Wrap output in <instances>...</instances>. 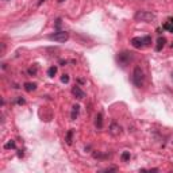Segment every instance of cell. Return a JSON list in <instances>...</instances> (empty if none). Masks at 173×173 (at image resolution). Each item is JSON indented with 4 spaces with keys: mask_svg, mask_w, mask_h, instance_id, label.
Wrapping results in <instances>:
<instances>
[{
    "mask_svg": "<svg viewBox=\"0 0 173 173\" xmlns=\"http://www.w3.org/2000/svg\"><path fill=\"white\" fill-rule=\"evenodd\" d=\"M132 83L138 88L143 87V84H145V75H143V71L139 66H137L134 69V72H132Z\"/></svg>",
    "mask_w": 173,
    "mask_h": 173,
    "instance_id": "obj_1",
    "label": "cell"
},
{
    "mask_svg": "<svg viewBox=\"0 0 173 173\" xmlns=\"http://www.w3.org/2000/svg\"><path fill=\"white\" fill-rule=\"evenodd\" d=\"M132 58H134L132 53H130V51H122V53H118L116 61H118V64L122 66V68H124V66L128 65L132 61Z\"/></svg>",
    "mask_w": 173,
    "mask_h": 173,
    "instance_id": "obj_2",
    "label": "cell"
},
{
    "mask_svg": "<svg viewBox=\"0 0 173 173\" xmlns=\"http://www.w3.org/2000/svg\"><path fill=\"white\" fill-rule=\"evenodd\" d=\"M134 18L138 22H146V23H149V22L156 19V15L153 12H150V11H138Z\"/></svg>",
    "mask_w": 173,
    "mask_h": 173,
    "instance_id": "obj_3",
    "label": "cell"
},
{
    "mask_svg": "<svg viewBox=\"0 0 173 173\" xmlns=\"http://www.w3.org/2000/svg\"><path fill=\"white\" fill-rule=\"evenodd\" d=\"M152 42V39H150L149 35L146 37H135V38L131 39V45L135 47V49H141V47L149 45V43Z\"/></svg>",
    "mask_w": 173,
    "mask_h": 173,
    "instance_id": "obj_4",
    "label": "cell"
},
{
    "mask_svg": "<svg viewBox=\"0 0 173 173\" xmlns=\"http://www.w3.org/2000/svg\"><path fill=\"white\" fill-rule=\"evenodd\" d=\"M47 38L50 41H54V42H66L69 39V32L68 31H57L54 34H50Z\"/></svg>",
    "mask_w": 173,
    "mask_h": 173,
    "instance_id": "obj_5",
    "label": "cell"
},
{
    "mask_svg": "<svg viewBox=\"0 0 173 173\" xmlns=\"http://www.w3.org/2000/svg\"><path fill=\"white\" fill-rule=\"evenodd\" d=\"M72 93L75 95V96H76L77 99H79V100H81V99L85 97V92H84L80 87H77V85L72 88Z\"/></svg>",
    "mask_w": 173,
    "mask_h": 173,
    "instance_id": "obj_6",
    "label": "cell"
},
{
    "mask_svg": "<svg viewBox=\"0 0 173 173\" xmlns=\"http://www.w3.org/2000/svg\"><path fill=\"white\" fill-rule=\"evenodd\" d=\"M120 131H122V128H120V126L118 123H112L111 127H110V132H111L112 135H119Z\"/></svg>",
    "mask_w": 173,
    "mask_h": 173,
    "instance_id": "obj_7",
    "label": "cell"
},
{
    "mask_svg": "<svg viewBox=\"0 0 173 173\" xmlns=\"http://www.w3.org/2000/svg\"><path fill=\"white\" fill-rule=\"evenodd\" d=\"M165 42H167V39H165L164 37H160V38H158V41H157V47H156V50H157V51H160V50L164 47Z\"/></svg>",
    "mask_w": 173,
    "mask_h": 173,
    "instance_id": "obj_8",
    "label": "cell"
},
{
    "mask_svg": "<svg viewBox=\"0 0 173 173\" xmlns=\"http://www.w3.org/2000/svg\"><path fill=\"white\" fill-rule=\"evenodd\" d=\"M35 88H37V84H34V83H26L24 84V89L27 91V92L35 91Z\"/></svg>",
    "mask_w": 173,
    "mask_h": 173,
    "instance_id": "obj_9",
    "label": "cell"
},
{
    "mask_svg": "<svg viewBox=\"0 0 173 173\" xmlns=\"http://www.w3.org/2000/svg\"><path fill=\"white\" fill-rule=\"evenodd\" d=\"M95 124H96L97 128H102L103 127V116H102V114H97L96 120H95Z\"/></svg>",
    "mask_w": 173,
    "mask_h": 173,
    "instance_id": "obj_10",
    "label": "cell"
},
{
    "mask_svg": "<svg viewBox=\"0 0 173 173\" xmlns=\"http://www.w3.org/2000/svg\"><path fill=\"white\" fill-rule=\"evenodd\" d=\"M79 110H80V106H73V111H72V115H71V118L72 119H76L77 118V115H79Z\"/></svg>",
    "mask_w": 173,
    "mask_h": 173,
    "instance_id": "obj_11",
    "label": "cell"
},
{
    "mask_svg": "<svg viewBox=\"0 0 173 173\" xmlns=\"http://www.w3.org/2000/svg\"><path fill=\"white\" fill-rule=\"evenodd\" d=\"M56 73H57V66H50V68L47 69V76L49 77H54Z\"/></svg>",
    "mask_w": 173,
    "mask_h": 173,
    "instance_id": "obj_12",
    "label": "cell"
},
{
    "mask_svg": "<svg viewBox=\"0 0 173 173\" xmlns=\"http://www.w3.org/2000/svg\"><path fill=\"white\" fill-rule=\"evenodd\" d=\"M72 137H73V130H69L68 134H66V139H65L68 145H72Z\"/></svg>",
    "mask_w": 173,
    "mask_h": 173,
    "instance_id": "obj_13",
    "label": "cell"
},
{
    "mask_svg": "<svg viewBox=\"0 0 173 173\" xmlns=\"http://www.w3.org/2000/svg\"><path fill=\"white\" fill-rule=\"evenodd\" d=\"M164 28H165V30H169L171 32H173V23H171V22L165 23V24H164Z\"/></svg>",
    "mask_w": 173,
    "mask_h": 173,
    "instance_id": "obj_14",
    "label": "cell"
},
{
    "mask_svg": "<svg viewBox=\"0 0 173 173\" xmlns=\"http://www.w3.org/2000/svg\"><path fill=\"white\" fill-rule=\"evenodd\" d=\"M4 149H15V142L14 141H10L8 143L4 145Z\"/></svg>",
    "mask_w": 173,
    "mask_h": 173,
    "instance_id": "obj_15",
    "label": "cell"
},
{
    "mask_svg": "<svg viewBox=\"0 0 173 173\" xmlns=\"http://www.w3.org/2000/svg\"><path fill=\"white\" fill-rule=\"evenodd\" d=\"M130 152H123V154H122V161H128L130 160Z\"/></svg>",
    "mask_w": 173,
    "mask_h": 173,
    "instance_id": "obj_16",
    "label": "cell"
},
{
    "mask_svg": "<svg viewBox=\"0 0 173 173\" xmlns=\"http://www.w3.org/2000/svg\"><path fill=\"white\" fill-rule=\"evenodd\" d=\"M61 81L62 83H69V76L68 75H64V76L61 77Z\"/></svg>",
    "mask_w": 173,
    "mask_h": 173,
    "instance_id": "obj_17",
    "label": "cell"
},
{
    "mask_svg": "<svg viewBox=\"0 0 173 173\" xmlns=\"http://www.w3.org/2000/svg\"><path fill=\"white\" fill-rule=\"evenodd\" d=\"M28 73H30V75H34V73H37V66H35V68H30V69H28Z\"/></svg>",
    "mask_w": 173,
    "mask_h": 173,
    "instance_id": "obj_18",
    "label": "cell"
},
{
    "mask_svg": "<svg viewBox=\"0 0 173 173\" xmlns=\"http://www.w3.org/2000/svg\"><path fill=\"white\" fill-rule=\"evenodd\" d=\"M61 26V19H57V23H56V28H60Z\"/></svg>",
    "mask_w": 173,
    "mask_h": 173,
    "instance_id": "obj_19",
    "label": "cell"
},
{
    "mask_svg": "<svg viewBox=\"0 0 173 173\" xmlns=\"http://www.w3.org/2000/svg\"><path fill=\"white\" fill-rule=\"evenodd\" d=\"M18 103H19V104H23L24 100H23V99H19V100H18Z\"/></svg>",
    "mask_w": 173,
    "mask_h": 173,
    "instance_id": "obj_20",
    "label": "cell"
},
{
    "mask_svg": "<svg viewBox=\"0 0 173 173\" xmlns=\"http://www.w3.org/2000/svg\"><path fill=\"white\" fill-rule=\"evenodd\" d=\"M43 2H46V0H39V2H38V6H41Z\"/></svg>",
    "mask_w": 173,
    "mask_h": 173,
    "instance_id": "obj_21",
    "label": "cell"
},
{
    "mask_svg": "<svg viewBox=\"0 0 173 173\" xmlns=\"http://www.w3.org/2000/svg\"><path fill=\"white\" fill-rule=\"evenodd\" d=\"M169 22H171V23H173V18H172V19H171V20H169Z\"/></svg>",
    "mask_w": 173,
    "mask_h": 173,
    "instance_id": "obj_22",
    "label": "cell"
},
{
    "mask_svg": "<svg viewBox=\"0 0 173 173\" xmlns=\"http://www.w3.org/2000/svg\"><path fill=\"white\" fill-rule=\"evenodd\" d=\"M58 2H60V3H62V2H65V0H58Z\"/></svg>",
    "mask_w": 173,
    "mask_h": 173,
    "instance_id": "obj_23",
    "label": "cell"
},
{
    "mask_svg": "<svg viewBox=\"0 0 173 173\" xmlns=\"http://www.w3.org/2000/svg\"><path fill=\"white\" fill-rule=\"evenodd\" d=\"M3 2H10V0H3Z\"/></svg>",
    "mask_w": 173,
    "mask_h": 173,
    "instance_id": "obj_24",
    "label": "cell"
},
{
    "mask_svg": "<svg viewBox=\"0 0 173 173\" xmlns=\"http://www.w3.org/2000/svg\"><path fill=\"white\" fill-rule=\"evenodd\" d=\"M172 76H173V75H172Z\"/></svg>",
    "mask_w": 173,
    "mask_h": 173,
    "instance_id": "obj_25",
    "label": "cell"
}]
</instances>
